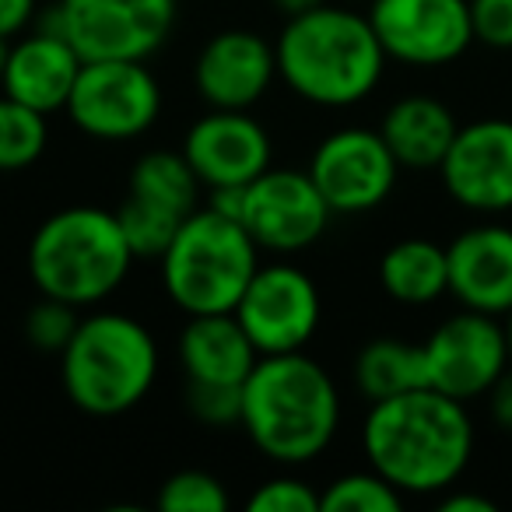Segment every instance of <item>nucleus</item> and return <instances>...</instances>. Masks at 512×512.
<instances>
[{
	"label": "nucleus",
	"mask_w": 512,
	"mask_h": 512,
	"mask_svg": "<svg viewBox=\"0 0 512 512\" xmlns=\"http://www.w3.org/2000/svg\"><path fill=\"white\" fill-rule=\"evenodd\" d=\"M362 456L407 498L442 495L467 474L474 421L463 400L432 386L372 400L362 418Z\"/></svg>",
	"instance_id": "nucleus-1"
},
{
	"label": "nucleus",
	"mask_w": 512,
	"mask_h": 512,
	"mask_svg": "<svg viewBox=\"0 0 512 512\" xmlns=\"http://www.w3.org/2000/svg\"><path fill=\"white\" fill-rule=\"evenodd\" d=\"M344 400L334 376L306 351L260 355L242 383V432L274 467H309L341 432Z\"/></svg>",
	"instance_id": "nucleus-2"
},
{
	"label": "nucleus",
	"mask_w": 512,
	"mask_h": 512,
	"mask_svg": "<svg viewBox=\"0 0 512 512\" xmlns=\"http://www.w3.org/2000/svg\"><path fill=\"white\" fill-rule=\"evenodd\" d=\"M278 81L316 109H355L383 85L386 57L369 15L344 4H320L285 18L278 39Z\"/></svg>",
	"instance_id": "nucleus-3"
},
{
	"label": "nucleus",
	"mask_w": 512,
	"mask_h": 512,
	"mask_svg": "<svg viewBox=\"0 0 512 512\" xmlns=\"http://www.w3.org/2000/svg\"><path fill=\"white\" fill-rule=\"evenodd\" d=\"M25 264L39 295L71 302L78 309H95L120 292L137 256L116 211L71 204L53 211L32 232Z\"/></svg>",
	"instance_id": "nucleus-4"
},
{
	"label": "nucleus",
	"mask_w": 512,
	"mask_h": 512,
	"mask_svg": "<svg viewBox=\"0 0 512 512\" xmlns=\"http://www.w3.org/2000/svg\"><path fill=\"white\" fill-rule=\"evenodd\" d=\"M162 351L148 327L123 309H85L78 334L60 351V383L78 411L120 418L158 383Z\"/></svg>",
	"instance_id": "nucleus-5"
},
{
	"label": "nucleus",
	"mask_w": 512,
	"mask_h": 512,
	"mask_svg": "<svg viewBox=\"0 0 512 512\" xmlns=\"http://www.w3.org/2000/svg\"><path fill=\"white\" fill-rule=\"evenodd\" d=\"M260 256L264 249L256 246L242 221L200 204L186 214L158 256V271L165 295L179 313H235L256 267L264 264Z\"/></svg>",
	"instance_id": "nucleus-6"
},
{
	"label": "nucleus",
	"mask_w": 512,
	"mask_h": 512,
	"mask_svg": "<svg viewBox=\"0 0 512 512\" xmlns=\"http://www.w3.org/2000/svg\"><path fill=\"white\" fill-rule=\"evenodd\" d=\"M179 0H57L39 29L60 32L81 60H151L176 29Z\"/></svg>",
	"instance_id": "nucleus-7"
},
{
	"label": "nucleus",
	"mask_w": 512,
	"mask_h": 512,
	"mask_svg": "<svg viewBox=\"0 0 512 512\" xmlns=\"http://www.w3.org/2000/svg\"><path fill=\"white\" fill-rule=\"evenodd\" d=\"M162 106V85L148 60H85L64 113L92 141L127 144L155 127Z\"/></svg>",
	"instance_id": "nucleus-8"
},
{
	"label": "nucleus",
	"mask_w": 512,
	"mask_h": 512,
	"mask_svg": "<svg viewBox=\"0 0 512 512\" xmlns=\"http://www.w3.org/2000/svg\"><path fill=\"white\" fill-rule=\"evenodd\" d=\"M306 172L334 218H355L383 207L400 179V162L379 127H337L309 155Z\"/></svg>",
	"instance_id": "nucleus-9"
},
{
	"label": "nucleus",
	"mask_w": 512,
	"mask_h": 512,
	"mask_svg": "<svg viewBox=\"0 0 512 512\" xmlns=\"http://www.w3.org/2000/svg\"><path fill=\"white\" fill-rule=\"evenodd\" d=\"M235 320L242 323L260 355L306 351L323 320L320 285L306 267L292 260L260 264L235 306Z\"/></svg>",
	"instance_id": "nucleus-10"
},
{
	"label": "nucleus",
	"mask_w": 512,
	"mask_h": 512,
	"mask_svg": "<svg viewBox=\"0 0 512 512\" xmlns=\"http://www.w3.org/2000/svg\"><path fill=\"white\" fill-rule=\"evenodd\" d=\"M242 225L264 253L295 256L327 235L334 211L306 169L271 165L242 190Z\"/></svg>",
	"instance_id": "nucleus-11"
},
{
	"label": "nucleus",
	"mask_w": 512,
	"mask_h": 512,
	"mask_svg": "<svg viewBox=\"0 0 512 512\" xmlns=\"http://www.w3.org/2000/svg\"><path fill=\"white\" fill-rule=\"evenodd\" d=\"M365 15L390 64L435 71L474 46L470 0H369Z\"/></svg>",
	"instance_id": "nucleus-12"
},
{
	"label": "nucleus",
	"mask_w": 512,
	"mask_h": 512,
	"mask_svg": "<svg viewBox=\"0 0 512 512\" xmlns=\"http://www.w3.org/2000/svg\"><path fill=\"white\" fill-rule=\"evenodd\" d=\"M428 386L456 400L488 397L495 379L512 365L505 327L498 316L460 309L421 341Z\"/></svg>",
	"instance_id": "nucleus-13"
},
{
	"label": "nucleus",
	"mask_w": 512,
	"mask_h": 512,
	"mask_svg": "<svg viewBox=\"0 0 512 512\" xmlns=\"http://www.w3.org/2000/svg\"><path fill=\"white\" fill-rule=\"evenodd\" d=\"M442 190L481 218L512 211V120L484 116L463 123L439 165Z\"/></svg>",
	"instance_id": "nucleus-14"
},
{
	"label": "nucleus",
	"mask_w": 512,
	"mask_h": 512,
	"mask_svg": "<svg viewBox=\"0 0 512 512\" xmlns=\"http://www.w3.org/2000/svg\"><path fill=\"white\" fill-rule=\"evenodd\" d=\"M179 151L204 190L249 186L274 165V141L253 109H207L186 127Z\"/></svg>",
	"instance_id": "nucleus-15"
},
{
	"label": "nucleus",
	"mask_w": 512,
	"mask_h": 512,
	"mask_svg": "<svg viewBox=\"0 0 512 512\" xmlns=\"http://www.w3.org/2000/svg\"><path fill=\"white\" fill-rule=\"evenodd\" d=\"M278 81V53L253 29H221L193 60V88L207 109H253Z\"/></svg>",
	"instance_id": "nucleus-16"
},
{
	"label": "nucleus",
	"mask_w": 512,
	"mask_h": 512,
	"mask_svg": "<svg viewBox=\"0 0 512 512\" xmlns=\"http://www.w3.org/2000/svg\"><path fill=\"white\" fill-rule=\"evenodd\" d=\"M449 295L463 309L505 316L512 309V228L481 221L446 246Z\"/></svg>",
	"instance_id": "nucleus-17"
},
{
	"label": "nucleus",
	"mask_w": 512,
	"mask_h": 512,
	"mask_svg": "<svg viewBox=\"0 0 512 512\" xmlns=\"http://www.w3.org/2000/svg\"><path fill=\"white\" fill-rule=\"evenodd\" d=\"M81 64H85L81 53L60 32L36 25V29L11 39L0 92L46 116L64 113L67 99L74 92V81L81 74Z\"/></svg>",
	"instance_id": "nucleus-18"
},
{
	"label": "nucleus",
	"mask_w": 512,
	"mask_h": 512,
	"mask_svg": "<svg viewBox=\"0 0 512 512\" xmlns=\"http://www.w3.org/2000/svg\"><path fill=\"white\" fill-rule=\"evenodd\" d=\"M176 358L186 383L242 386L260 362V351L235 320V313H204L183 323Z\"/></svg>",
	"instance_id": "nucleus-19"
},
{
	"label": "nucleus",
	"mask_w": 512,
	"mask_h": 512,
	"mask_svg": "<svg viewBox=\"0 0 512 512\" xmlns=\"http://www.w3.org/2000/svg\"><path fill=\"white\" fill-rule=\"evenodd\" d=\"M456 130L460 123L453 109L435 95H404L390 102L379 120V134L390 144L400 169H439Z\"/></svg>",
	"instance_id": "nucleus-20"
},
{
	"label": "nucleus",
	"mask_w": 512,
	"mask_h": 512,
	"mask_svg": "<svg viewBox=\"0 0 512 512\" xmlns=\"http://www.w3.org/2000/svg\"><path fill=\"white\" fill-rule=\"evenodd\" d=\"M379 288L400 306H432L449 295L446 246L432 239H400L379 256Z\"/></svg>",
	"instance_id": "nucleus-21"
},
{
	"label": "nucleus",
	"mask_w": 512,
	"mask_h": 512,
	"mask_svg": "<svg viewBox=\"0 0 512 512\" xmlns=\"http://www.w3.org/2000/svg\"><path fill=\"white\" fill-rule=\"evenodd\" d=\"M351 379L369 404L418 390V386H428L425 351H421V344L400 341V337H376L355 355Z\"/></svg>",
	"instance_id": "nucleus-22"
},
{
	"label": "nucleus",
	"mask_w": 512,
	"mask_h": 512,
	"mask_svg": "<svg viewBox=\"0 0 512 512\" xmlns=\"http://www.w3.org/2000/svg\"><path fill=\"white\" fill-rule=\"evenodd\" d=\"M200 190L204 183L197 179L193 165L186 162L183 151H144L134 165H130L127 176V193L137 200H148V204H158L165 211L179 214H193L200 207Z\"/></svg>",
	"instance_id": "nucleus-23"
},
{
	"label": "nucleus",
	"mask_w": 512,
	"mask_h": 512,
	"mask_svg": "<svg viewBox=\"0 0 512 512\" xmlns=\"http://www.w3.org/2000/svg\"><path fill=\"white\" fill-rule=\"evenodd\" d=\"M50 144V116L0 95V172H22L43 158Z\"/></svg>",
	"instance_id": "nucleus-24"
},
{
	"label": "nucleus",
	"mask_w": 512,
	"mask_h": 512,
	"mask_svg": "<svg viewBox=\"0 0 512 512\" xmlns=\"http://www.w3.org/2000/svg\"><path fill=\"white\" fill-rule=\"evenodd\" d=\"M407 502L379 470H348L320 488V512H400Z\"/></svg>",
	"instance_id": "nucleus-25"
},
{
	"label": "nucleus",
	"mask_w": 512,
	"mask_h": 512,
	"mask_svg": "<svg viewBox=\"0 0 512 512\" xmlns=\"http://www.w3.org/2000/svg\"><path fill=\"white\" fill-rule=\"evenodd\" d=\"M116 218H120V228L127 235L130 249H134L137 260H155L165 253V246L172 242L176 228L183 225V218L158 204H148V200L137 197H123V204L116 207Z\"/></svg>",
	"instance_id": "nucleus-26"
},
{
	"label": "nucleus",
	"mask_w": 512,
	"mask_h": 512,
	"mask_svg": "<svg viewBox=\"0 0 512 512\" xmlns=\"http://www.w3.org/2000/svg\"><path fill=\"white\" fill-rule=\"evenodd\" d=\"M155 505L162 512H228L232 495H228V484L214 477L211 470L190 467L165 477Z\"/></svg>",
	"instance_id": "nucleus-27"
},
{
	"label": "nucleus",
	"mask_w": 512,
	"mask_h": 512,
	"mask_svg": "<svg viewBox=\"0 0 512 512\" xmlns=\"http://www.w3.org/2000/svg\"><path fill=\"white\" fill-rule=\"evenodd\" d=\"M81 316H85V309L71 306V302H60V299H46L43 295V299L29 309V316H25V337H29V344L36 351L60 358V351L78 334Z\"/></svg>",
	"instance_id": "nucleus-28"
},
{
	"label": "nucleus",
	"mask_w": 512,
	"mask_h": 512,
	"mask_svg": "<svg viewBox=\"0 0 512 512\" xmlns=\"http://www.w3.org/2000/svg\"><path fill=\"white\" fill-rule=\"evenodd\" d=\"M249 512H320V488L309 477L295 474V467H281V474L256 484L246 498Z\"/></svg>",
	"instance_id": "nucleus-29"
},
{
	"label": "nucleus",
	"mask_w": 512,
	"mask_h": 512,
	"mask_svg": "<svg viewBox=\"0 0 512 512\" xmlns=\"http://www.w3.org/2000/svg\"><path fill=\"white\" fill-rule=\"evenodd\" d=\"M186 411L207 428H239L242 425V386L186 383Z\"/></svg>",
	"instance_id": "nucleus-30"
},
{
	"label": "nucleus",
	"mask_w": 512,
	"mask_h": 512,
	"mask_svg": "<svg viewBox=\"0 0 512 512\" xmlns=\"http://www.w3.org/2000/svg\"><path fill=\"white\" fill-rule=\"evenodd\" d=\"M474 43L512 50V0H470Z\"/></svg>",
	"instance_id": "nucleus-31"
},
{
	"label": "nucleus",
	"mask_w": 512,
	"mask_h": 512,
	"mask_svg": "<svg viewBox=\"0 0 512 512\" xmlns=\"http://www.w3.org/2000/svg\"><path fill=\"white\" fill-rule=\"evenodd\" d=\"M39 18V0H0V36L15 39Z\"/></svg>",
	"instance_id": "nucleus-32"
},
{
	"label": "nucleus",
	"mask_w": 512,
	"mask_h": 512,
	"mask_svg": "<svg viewBox=\"0 0 512 512\" xmlns=\"http://www.w3.org/2000/svg\"><path fill=\"white\" fill-rule=\"evenodd\" d=\"M488 411H491V421H495L502 432H512V365L488 390Z\"/></svg>",
	"instance_id": "nucleus-33"
},
{
	"label": "nucleus",
	"mask_w": 512,
	"mask_h": 512,
	"mask_svg": "<svg viewBox=\"0 0 512 512\" xmlns=\"http://www.w3.org/2000/svg\"><path fill=\"white\" fill-rule=\"evenodd\" d=\"M442 512H495V502L488 495H477V491H456V484L449 491H442L439 498Z\"/></svg>",
	"instance_id": "nucleus-34"
},
{
	"label": "nucleus",
	"mask_w": 512,
	"mask_h": 512,
	"mask_svg": "<svg viewBox=\"0 0 512 512\" xmlns=\"http://www.w3.org/2000/svg\"><path fill=\"white\" fill-rule=\"evenodd\" d=\"M274 11H281L285 18H295V15H306V11L320 8V4H327V0H271Z\"/></svg>",
	"instance_id": "nucleus-35"
},
{
	"label": "nucleus",
	"mask_w": 512,
	"mask_h": 512,
	"mask_svg": "<svg viewBox=\"0 0 512 512\" xmlns=\"http://www.w3.org/2000/svg\"><path fill=\"white\" fill-rule=\"evenodd\" d=\"M8 50H11V39L0 36V78H4V67H8Z\"/></svg>",
	"instance_id": "nucleus-36"
},
{
	"label": "nucleus",
	"mask_w": 512,
	"mask_h": 512,
	"mask_svg": "<svg viewBox=\"0 0 512 512\" xmlns=\"http://www.w3.org/2000/svg\"><path fill=\"white\" fill-rule=\"evenodd\" d=\"M502 327H505V344H509V358H512V309L502 316Z\"/></svg>",
	"instance_id": "nucleus-37"
}]
</instances>
